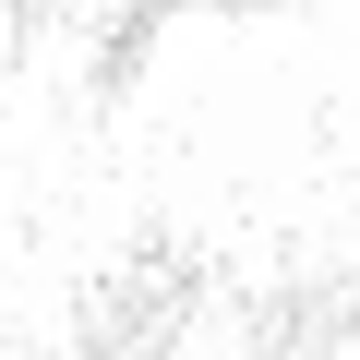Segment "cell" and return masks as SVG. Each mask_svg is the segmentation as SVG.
Wrapping results in <instances>:
<instances>
[{"instance_id": "obj_1", "label": "cell", "mask_w": 360, "mask_h": 360, "mask_svg": "<svg viewBox=\"0 0 360 360\" xmlns=\"http://www.w3.org/2000/svg\"><path fill=\"white\" fill-rule=\"evenodd\" d=\"M72 360H168V312H108L72 336Z\"/></svg>"}]
</instances>
